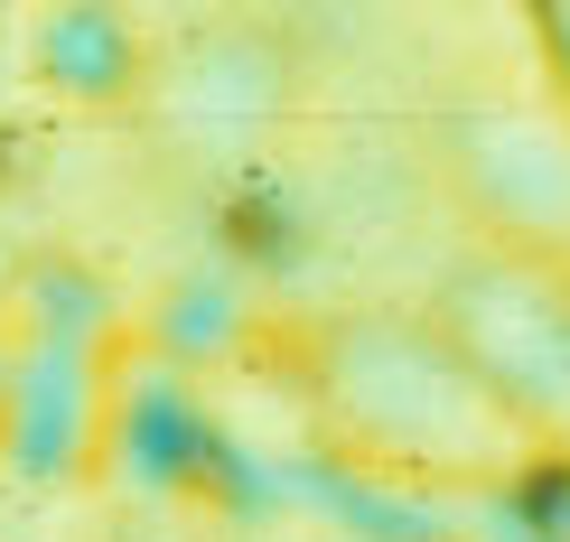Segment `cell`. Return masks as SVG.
Listing matches in <instances>:
<instances>
[{
  "label": "cell",
  "instance_id": "cell-1",
  "mask_svg": "<svg viewBox=\"0 0 570 542\" xmlns=\"http://www.w3.org/2000/svg\"><path fill=\"white\" fill-rule=\"evenodd\" d=\"M327 403L365 440H384L393 459H478L505 393L468 365V346L365 318L327 346Z\"/></svg>",
  "mask_w": 570,
  "mask_h": 542
},
{
  "label": "cell",
  "instance_id": "cell-2",
  "mask_svg": "<svg viewBox=\"0 0 570 542\" xmlns=\"http://www.w3.org/2000/svg\"><path fill=\"white\" fill-rule=\"evenodd\" d=\"M468 178L505 225L570 234V140L533 112H487L468 122Z\"/></svg>",
  "mask_w": 570,
  "mask_h": 542
},
{
  "label": "cell",
  "instance_id": "cell-3",
  "mask_svg": "<svg viewBox=\"0 0 570 542\" xmlns=\"http://www.w3.org/2000/svg\"><path fill=\"white\" fill-rule=\"evenodd\" d=\"M281 112V57L253 38H206L169 76V122L187 140H244Z\"/></svg>",
  "mask_w": 570,
  "mask_h": 542
}]
</instances>
